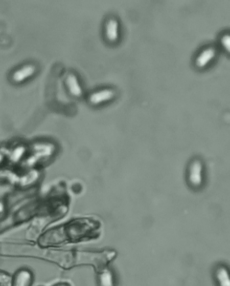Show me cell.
I'll return each mask as SVG.
<instances>
[{
  "instance_id": "cell-9",
  "label": "cell",
  "mask_w": 230,
  "mask_h": 286,
  "mask_svg": "<svg viewBox=\"0 0 230 286\" xmlns=\"http://www.w3.org/2000/svg\"><path fill=\"white\" fill-rule=\"evenodd\" d=\"M221 44H222L223 48L226 49L229 52L230 37L229 35L223 36L222 38H221Z\"/></svg>"
},
{
  "instance_id": "cell-2",
  "label": "cell",
  "mask_w": 230,
  "mask_h": 286,
  "mask_svg": "<svg viewBox=\"0 0 230 286\" xmlns=\"http://www.w3.org/2000/svg\"><path fill=\"white\" fill-rule=\"evenodd\" d=\"M35 71V67L33 65L24 66L14 72L12 75V79L16 83H22L28 78L32 77Z\"/></svg>"
},
{
  "instance_id": "cell-3",
  "label": "cell",
  "mask_w": 230,
  "mask_h": 286,
  "mask_svg": "<svg viewBox=\"0 0 230 286\" xmlns=\"http://www.w3.org/2000/svg\"><path fill=\"white\" fill-rule=\"evenodd\" d=\"M115 93L111 90H104L94 93L90 95L89 101L93 105H99L103 101H108L113 98Z\"/></svg>"
},
{
  "instance_id": "cell-10",
  "label": "cell",
  "mask_w": 230,
  "mask_h": 286,
  "mask_svg": "<svg viewBox=\"0 0 230 286\" xmlns=\"http://www.w3.org/2000/svg\"><path fill=\"white\" fill-rule=\"evenodd\" d=\"M54 286H71L69 284H67V283H63V284H58V285H54Z\"/></svg>"
},
{
  "instance_id": "cell-7",
  "label": "cell",
  "mask_w": 230,
  "mask_h": 286,
  "mask_svg": "<svg viewBox=\"0 0 230 286\" xmlns=\"http://www.w3.org/2000/svg\"><path fill=\"white\" fill-rule=\"evenodd\" d=\"M216 279L219 286H230L228 272L225 268H219L217 270Z\"/></svg>"
},
{
  "instance_id": "cell-5",
  "label": "cell",
  "mask_w": 230,
  "mask_h": 286,
  "mask_svg": "<svg viewBox=\"0 0 230 286\" xmlns=\"http://www.w3.org/2000/svg\"><path fill=\"white\" fill-rule=\"evenodd\" d=\"M215 56V50L212 48L206 49L199 55L197 60L196 65L198 67L202 68L205 67Z\"/></svg>"
},
{
  "instance_id": "cell-6",
  "label": "cell",
  "mask_w": 230,
  "mask_h": 286,
  "mask_svg": "<svg viewBox=\"0 0 230 286\" xmlns=\"http://www.w3.org/2000/svg\"><path fill=\"white\" fill-rule=\"evenodd\" d=\"M106 35L110 42H115L118 37V23L115 19H110L107 23Z\"/></svg>"
},
{
  "instance_id": "cell-4",
  "label": "cell",
  "mask_w": 230,
  "mask_h": 286,
  "mask_svg": "<svg viewBox=\"0 0 230 286\" xmlns=\"http://www.w3.org/2000/svg\"><path fill=\"white\" fill-rule=\"evenodd\" d=\"M66 85L67 88L72 95L75 97H81L82 90L80 86L77 77L73 74H70L66 78Z\"/></svg>"
},
{
  "instance_id": "cell-8",
  "label": "cell",
  "mask_w": 230,
  "mask_h": 286,
  "mask_svg": "<svg viewBox=\"0 0 230 286\" xmlns=\"http://www.w3.org/2000/svg\"><path fill=\"white\" fill-rule=\"evenodd\" d=\"M99 282L100 286H113L112 273L106 270L99 273Z\"/></svg>"
},
{
  "instance_id": "cell-11",
  "label": "cell",
  "mask_w": 230,
  "mask_h": 286,
  "mask_svg": "<svg viewBox=\"0 0 230 286\" xmlns=\"http://www.w3.org/2000/svg\"><path fill=\"white\" fill-rule=\"evenodd\" d=\"M0 277H1V274H0Z\"/></svg>"
},
{
  "instance_id": "cell-1",
  "label": "cell",
  "mask_w": 230,
  "mask_h": 286,
  "mask_svg": "<svg viewBox=\"0 0 230 286\" xmlns=\"http://www.w3.org/2000/svg\"><path fill=\"white\" fill-rule=\"evenodd\" d=\"M33 282L32 272L28 270L17 271L12 279V286H31Z\"/></svg>"
}]
</instances>
